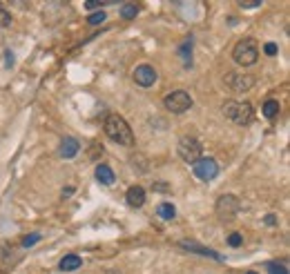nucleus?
Wrapping results in <instances>:
<instances>
[{"mask_svg": "<svg viewBox=\"0 0 290 274\" xmlns=\"http://www.w3.org/2000/svg\"><path fill=\"white\" fill-rule=\"evenodd\" d=\"M103 130H105V136L112 138L114 143L119 145H125V147H132L134 145V134H132V127L127 125V120L123 116H112L105 118V125H103Z\"/></svg>", "mask_w": 290, "mask_h": 274, "instance_id": "nucleus-1", "label": "nucleus"}, {"mask_svg": "<svg viewBox=\"0 0 290 274\" xmlns=\"http://www.w3.org/2000/svg\"><path fill=\"white\" fill-rule=\"evenodd\" d=\"M221 112L225 114V118H230L232 123H237V125H248L250 120L255 118L253 105L246 103V100H243V103L241 100H225Z\"/></svg>", "mask_w": 290, "mask_h": 274, "instance_id": "nucleus-2", "label": "nucleus"}, {"mask_svg": "<svg viewBox=\"0 0 290 274\" xmlns=\"http://www.w3.org/2000/svg\"><path fill=\"white\" fill-rule=\"evenodd\" d=\"M232 58L241 67L255 65L257 58H259V45H257L253 38H243V40H239L235 45V49H232Z\"/></svg>", "mask_w": 290, "mask_h": 274, "instance_id": "nucleus-3", "label": "nucleus"}, {"mask_svg": "<svg viewBox=\"0 0 290 274\" xmlns=\"http://www.w3.org/2000/svg\"><path fill=\"white\" fill-rule=\"evenodd\" d=\"M177 152H179V156H181L185 163H192V165H195L199 158L203 156L201 141H199V138H195V136H181V138H179Z\"/></svg>", "mask_w": 290, "mask_h": 274, "instance_id": "nucleus-4", "label": "nucleus"}, {"mask_svg": "<svg viewBox=\"0 0 290 274\" xmlns=\"http://www.w3.org/2000/svg\"><path fill=\"white\" fill-rule=\"evenodd\" d=\"M163 105H165V110L172 114H183L192 107V96L188 92H183V89H177V92L167 94L163 98Z\"/></svg>", "mask_w": 290, "mask_h": 274, "instance_id": "nucleus-5", "label": "nucleus"}, {"mask_svg": "<svg viewBox=\"0 0 290 274\" xmlns=\"http://www.w3.org/2000/svg\"><path fill=\"white\" fill-rule=\"evenodd\" d=\"M215 209H217L219 219L230 221V219H235V216L239 214L241 203H239V199H237L235 194H223V196H219V199H217Z\"/></svg>", "mask_w": 290, "mask_h": 274, "instance_id": "nucleus-6", "label": "nucleus"}, {"mask_svg": "<svg viewBox=\"0 0 290 274\" xmlns=\"http://www.w3.org/2000/svg\"><path fill=\"white\" fill-rule=\"evenodd\" d=\"M195 167V176L199 178V181H215L217 174H219V165L215 158H210V156H201L199 161L192 165Z\"/></svg>", "mask_w": 290, "mask_h": 274, "instance_id": "nucleus-7", "label": "nucleus"}, {"mask_svg": "<svg viewBox=\"0 0 290 274\" xmlns=\"http://www.w3.org/2000/svg\"><path fill=\"white\" fill-rule=\"evenodd\" d=\"M225 87H230L232 92H248V89H253V85L257 82L255 76L250 74H241V72H232L223 78Z\"/></svg>", "mask_w": 290, "mask_h": 274, "instance_id": "nucleus-8", "label": "nucleus"}, {"mask_svg": "<svg viewBox=\"0 0 290 274\" xmlns=\"http://www.w3.org/2000/svg\"><path fill=\"white\" fill-rule=\"evenodd\" d=\"M157 78H159L157 69L152 65H147V62H143V65H139L134 69V82H137L139 87H152L154 82H157Z\"/></svg>", "mask_w": 290, "mask_h": 274, "instance_id": "nucleus-9", "label": "nucleus"}, {"mask_svg": "<svg viewBox=\"0 0 290 274\" xmlns=\"http://www.w3.org/2000/svg\"><path fill=\"white\" fill-rule=\"evenodd\" d=\"M79 150H81V143L76 141V138L67 136V138H63L61 147H58V156L61 158H74L76 154H79Z\"/></svg>", "mask_w": 290, "mask_h": 274, "instance_id": "nucleus-10", "label": "nucleus"}, {"mask_svg": "<svg viewBox=\"0 0 290 274\" xmlns=\"http://www.w3.org/2000/svg\"><path fill=\"white\" fill-rule=\"evenodd\" d=\"M127 205H132V207H141L145 203V189L141 187V185H132L130 189H127Z\"/></svg>", "mask_w": 290, "mask_h": 274, "instance_id": "nucleus-11", "label": "nucleus"}, {"mask_svg": "<svg viewBox=\"0 0 290 274\" xmlns=\"http://www.w3.org/2000/svg\"><path fill=\"white\" fill-rule=\"evenodd\" d=\"M96 181H99L101 185H114L116 176H114L112 167H109V165H105V163H101L99 167H96Z\"/></svg>", "mask_w": 290, "mask_h": 274, "instance_id": "nucleus-12", "label": "nucleus"}, {"mask_svg": "<svg viewBox=\"0 0 290 274\" xmlns=\"http://www.w3.org/2000/svg\"><path fill=\"white\" fill-rule=\"evenodd\" d=\"M181 245L185 247V250H190V252H197V254H203V257L221 261V254H217L215 250H208V247H201L199 243H195V241H181Z\"/></svg>", "mask_w": 290, "mask_h": 274, "instance_id": "nucleus-13", "label": "nucleus"}, {"mask_svg": "<svg viewBox=\"0 0 290 274\" xmlns=\"http://www.w3.org/2000/svg\"><path fill=\"white\" fill-rule=\"evenodd\" d=\"M81 265H83V259L79 254H67V257H63L61 263H58V267H61L63 272H74V270H79Z\"/></svg>", "mask_w": 290, "mask_h": 274, "instance_id": "nucleus-14", "label": "nucleus"}, {"mask_svg": "<svg viewBox=\"0 0 290 274\" xmlns=\"http://www.w3.org/2000/svg\"><path fill=\"white\" fill-rule=\"evenodd\" d=\"M279 110H281V105H279V100H266V103H263V116L266 118H275V116H279Z\"/></svg>", "mask_w": 290, "mask_h": 274, "instance_id": "nucleus-15", "label": "nucleus"}, {"mask_svg": "<svg viewBox=\"0 0 290 274\" xmlns=\"http://www.w3.org/2000/svg\"><path fill=\"white\" fill-rule=\"evenodd\" d=\"M157 214L165 221H172L174 216H177V207H174L172 203H161V205L157 207Z\"/></svg>", "mask_w": 290, "mask_h": 274, "instance_id": "nucleus-16", "label": "nucleus"}, {"mask_svg": "<svg viewBox=\"0 0 290 274\" xmlns=\"http://www.w3.org/2000/svg\"><path fill=\"white\" fill-rule=\"evenodd\" d=\"M139 14V7L137 5H132V3H125L123 7H121V16L125 18V20H132V18H137Z\"/></svg>", "mask_w": 290, "mask_h": 274, "instance_id": "nucleus-17", "label": "nucleus"}, {"mask_svg": "<svg viewBox=\"0 0 290 274\" xmlns=\"http://www.w3.org/2000/svg\"><path fill=\"white\" fill-rule=\"evenodd\" d=\"M266 267L270 274H288V267L279 263V261H270V263H266Z\"/></svg>", "mask_w": 290, "mask_h": 274, "instance_id": "nucleus-18", "label": "nucleus"}, {"mask_svg": "<svg viewBox=\"0 0 290 274\" xmlns=\"http://www.w3.org/2000/svg\"><path fill=\"white\" fill-rule=\"evenodd\" d=\"M105 18H107L105 11H96V14L87 16V23H89V25H101V23H105Z\"/></svg>", "mask_w": 290, "mask_h": 274, "instance_id": "nucleus-19", "label": "nucleus"}, {"mask_svg": "<svg viewBox=\"0 0 290 274\" xmlns=\"http://www.w3.org/2000/svg\"><path fill=\"white\" fill-rule=\"evenodd\" d=\"M9 25H11V14L0 5V27H9Z\"/></svg>", "mask_w": 290, "mask_h": 274, "instance_id": "nucleus-20", "label": "nucleus"}, {"mask_svg": "<svg viewBox=\"0 0 290 274\" xmlns=\"http://www.w3.org/2000/svg\"><path fill=\"white\" fill-rule=\"evenodd\" d=\"M241 243H243V237H241L239 232H232L230 237H228V245H232V247H239Z\"/></svg>", "mask_w": 290, "mask_h": 274, "instance_id": "nucleus-21", "label": "nucleus"}, {"mask_svg": "<svg viewBox=\"0 0 290 274\" xmlns=\"http://www.w3.org/2000/svg\"><path fill=\"white\" fill-rule=\"evenodd\" d=\"M38 241H41V234H29V237L23 239V245L25 247H31L34 243H38Z\"/></svg>", "mask_w": 290, "mask_h": 274, "instance_id": "nucleus-22", "label": "nucleus"}, {"mask_svg": "<svg viewBox=\"0 0 290 274\" xmlns=\"http://www.w3.org/2000/svg\"><path fill=\"white\" fill-rule=\"evenodd\" d=\"M263 52H266V56H277V45L275 43H266L263 45Z\"/></svg>", "mask_w": 290, "mask_h": 274, "instance_id": "nucleus-23", "label": "nucleus"}, {"mask_svg": "<svg viewBox=\"0 0 290 274\" xmlns=\"http://www.w3.org/2000/svg\"><path fill=\"white\" fill-rule=\"evenodd\" d=\"M261 3H257V0H246V3H239V7L243 9H250V7H259Z\"/></svg>", "mask_w": 290, "mask_h": 274, "instance_id": "nucleus-24", "label": "nucleus"}, {"mask_svg": "<svg viewBox=\"0 0 290 274\" xmlns=\"http://www.w3.org/2000/svg\"><path fill=\"white\" fill-rule=\"evenodd\" d=\"M76 192V189L72 187V185H69V187H65V189H63V199H69V196H72Z\"/></svg>", "mask_w": 290, "mask_h": 274, "instance_id": "nucleus-25", "label": "nucleus"}, {"mask_svg": "<svg viewBox=\"0 0 290 274\" xmlns=\"http://www.w3.org/2000/svg\"><path fill=\"white\" fill-rule=\"evenodd\" d=\"M105 3H85V7L87 9H99V7H103Z\"/></svg>", "mask_w": 290, "mask_h": 274, "instance_id": "nucleus-26", "label": "nucleus"}, {"mask_svg": "<svg viewBox=\"0 0 290 274\" xmlns=\"http://www.w3.org/2000/svg\"><path fill=\"white\" fill-rule=\"evenodd\" d=\"M266 223H268V225H275L277 219H275V216H266Z\"/></svg>", "mask_w": 290, "mask_h": 274, "instance_id": "nucleus-27", "label": "nucleus"}, {"mask_svg": "<svg viewBox=\"0 0 290 274\" xmlns=\"http://www.w3.org/2000/svg\"><path fill=\"white\" fill-rule=\"evenodd\" d=\"M154 189H167V185H163V183H157V185H154Z\"/></svg>", "mask_w": 290, "mask_h": 274, "instance_id": "nucleus-28", "label": "nucleus"}, {"mask_svg": "<svg viewBox=\"0 0 290 274\" xmlns=\"http://www.w3.org/2000/svg\"><path fill=\"white\" fill-rule=\"evenodd\" d=\"M105 274H119V272H116V270H107Z\"/></svg>", "mask_w": 290, "mask_h": 274, "instance_id": "nucleus-29", "label": "nucleus"}, {"mask_svg": "<svg viewBox=\"0 0 290 274\" xmlns=\"http://www.w3.org/2000/svg\"><path fill=\"white\" fill-rule=\"evenodd\" d=\"M248 274H257V272H248Z\"/></svg>", "mask_w": 290, "mask_h": 274, "instance_id": "nucleus-30", "label": "nucleus"}]
</instances>
